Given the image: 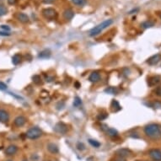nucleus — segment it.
Masks as SVG:
<instances>
[{
    "mask_svg": "<svg viewBox=\"0 0 161 161\" xmlns=\"http://www.w3.org/2000/svg\"><path fill=\"white\" fill-rule=\"evenodd\" d=\"M144 133L147 137L153 140H159L161 138V126L157 123H151L144 127Z\"/></svg>",
    "mask_w": 161,
    "mask_h": 161,
    "instance_id": "obj_1",
    "label": "nucleus"
},
{
    "mask_svg": "<svg viewBox=\"0 0 161 161\" xmlns=\"http://www.w3.org/2000/svg\"><path fill=\"white\" fill-rule=\"evenodd\" d=\"M112 23H113L112 20H106L105 21H103L102 23L99 24L98 26H96L89 31V35H90V36H96V35H100L104 30L108 28Z\"/></svg>",
    "mask_w": 161,
    "mask_h": 161,
    "instance_id": "obj_2",
    "label": "nucleus"
},
{
    "mask_svg": "<svg viewBox=\"0 0 161 161\" xmlns=\"http://www.w3.org/2000/svg\"><path fill=\"white\" fill-rule=\"evenodd\" d=\"M41 135H42V130L38 127H33L30 128L26 133V138L30 139H37L39 138H41Z\"/></svg>",
    "mask_w": 161,
    "mask_h": 161,
    "instance_id": "obj_3",
    "label": "nucleus"
},
{
    "mask_svg": "<svg viewBox=\"0 0 161 161\" xmlns=\"http://www.w3.org/2000/svg\"><path fill=\"white\" fill-rule=\"evenodd\" d=\"M42 15H43V16L46 20H55L58 17V13H57V11L54 9H52V8H47L43 9L42 10Z\"/></svg>",
    "mask_w": 161,
    "mask_h": 161,
    "instance_id": "obj_4",
    "label": "nucleus"
},
{
    "mask_svg": "<svg viewBox=\"0 0 161 161\" xmlns=\"http://www.w3.org/2000/svg\"><path fill=\"white\" fill-rule=\"evenodd\" d=\"M54 131L59 134H65L67 132V126L63 122H58L55 125Z\"/></svg>",
    "mask_w": 161,
    "mask_h": 161,
    "instance_id": "obj_5",
    "label": "nucleus"
},
{
    "mask_svg": "<svg viewBox=\"0 0 161 161\" xmlns=\"http://www.w3.org/2000/svg\"><path fill=\"white\" fill-rule=\"evenodd\" d=\"M148 154L155 161H161V151L159 149H151L149 150Z\"/></svg>",
    "mask_w": 161,
    "mask_h": 161,
    "instance_id": "obj_6",
    "label": "nucleus"
},
{
    "mask_svg": "<svg viewBox=\"0 0 161 161\" xmlns=\"http://www.w3.org/2000/svg\"><path fill=\"white\" fill-rule=\"evenodd\" d=\"M26 122V118L23 116H17L15 120H14V125L17 127H23Z\"/></svg>",
    "mask_w": 161,
    "mask_h": 161,
    "instance_id": "obj_7",
    "label": "nucleus"
},
{
    "mask_svg": "<svg viewBox=\"0 0 161 161\" xmlns=\"http://www.w3.org/2000/svg\"><path fill=\"white\" fill-rule=\"evenodd\" d=\"M116 153L121 158H126L132 154V151L128 148H120L116 152Z\"/></svg>",
    "mask_w": 161,
    "mask_h": 161,
    "instance_id": "obj_8",
    "label": "nucleus"
},
{
    "mask_svg": "<svg viewBox=\"0 0 161 161\" xmlns=\"http://www.w3.org/2000/svg\"><path fill=\"white\" fill-rule=\"evenodd\" d=\"M9 120V114L3 109H0V122L6 123Z\"/></svg>",
    "mask_w": 161,
    "mask_h": 161,
    "instance_id": "obj_9",
    "label": "nucleus"
},
{
    "mask_svg": "<svg viewBox=\"0 0 161 161\" xmlns=\"http://www.w3.org/2000/svg\"><path fill=\"white\" fill-rule=\"evenodd\" d=\"M89 80L91 83H97L100 80H101V74L97 71H95V72H92L89 77Z\"/></svg>",
    "mask_w": 161,
    "mask_h": 161,
    "instance_id": "obj_10",
    "label": "nucleus"
},
{
    "mask_svg": "<svg viewBox=\"0 0 161 161\" xmlns=\"http://www.w3.org/2000/svg\"><path fill=\"white\" fill-rule=\"evenodd\" d=\"M160 60H161V55L155 54V55L152 56L151 58H149L148 61H147V63H148L149 65H155V64L158 63Z\"/></svg>",
    "mask_w": 161,
    "mask_h": 161,
    "instance_id": "obj_11",
    "label": "nucleus"
},
{
    "mask_svg": "<svg viewBox=\"0 0 161 161\" xmlns=\"http://www.w3.org/2000/svg\"><path fill=\"white\" fill-rule=\"evenodd\" d=\"M17 151H18V147L16 145H9L8 148H6L5 153H6V155L11 156V155L15 154Z\"/></svg>",
    "mask_w": 161,
    "mask_h": 161,
    "instance_id": "obj_12",
    "label": "nucleus"
},
{
    "mask_svg": "<svg viewBox=\"0 0 161 161\" xmlns=\"http://www.w3.org/2000/svg\"><path fill=\"white\" fill-rule=\"evenodd\" d=\"M46 148H47V150L52 153H58L59 152V149H58V147L55 144H53V143H51V144H48L47 146H46Z\"/></svg>",
    "mask_w": 161,
    "mask_h": 161,
    "instance_id": "obj_13",
    "label": "nucleus"
},
{
    "mask_svg": "<svg viewBox=\"0 0 161 161\" xmlns=\"http://www.w3.org/2000/svg\"><path fill=\"white\" fill-rule=\"evenodd\" d=\"M110 108H112V112H119V110L121 109V106H120V104L119 102H118L116 100H112V104H110Z\"/></svg>",
    "mask_w": 161,
    "mask_h": 161,
    "instance_id": "obj_14",
    "label": "nucleus"
},
{
    "mask_svg": "<svg viewBox=\"0 0 161 161\" xmlns=\"http://www.w3.org/2000/svg\"><path fill=\"white\" fill-rule=\"evenodd\" d=\"M73 16H74V12L70 9H66L65 11L63 12V17H64V19L67 20H71L73 18Z\"/></svg>",
    "mask_w": 161,
    "mask_h": 161,
    "instance_id": "obj_15",
    "label": "nucleus"
},
{
    "mask_svg": "<svg viewBox=\"0 0 161 161\" xmlns=\"http://www.w3.org/2000/svg\"><path fill=\"white\" fill-rule=\"evenodd\" d=\"M17 19L19 20V21H20L21 23H28L29 22V17H28L27 15H26V14H23V13H20L18 14L17 15Z\"/></svg>",
    "mask_w": 161,
    "mask_h": 161,
    "instance_id": "obj_16",
    "label": "nucleus"
},
{
    "mask_svg": "<svg viewBox=\"0 0 161 161\" xmlns=\"http://www.w3.org/2000/svg\"><path fill=\"white\" fill-rule=\"evenodd\" d=\"M160 82V77L159 76H154V77H152L148 79V85L149 86H155Z\"/></svg>",
    "mask_w": 161,
    "mask_h": 161,
    "instance_id": "obj_17",
    "label": "nucleus"
},
{
    "mask_svg": "<svg viewBox=\"0 0 161 161\" xmlns=\"http://www.w3.org/2000/svg\"><path fill=\"white\" fill-rule=\"evenodd\" d=\"M50 57H51V52H50L49 50H43V51H41L38 54V58H42V59L48 58Z\"/></svg>",
    "mask_w": 161,
    "mask_h": 161,
    "instance_id": "obj_18",
    "label": "nucleus"
},
{
    "mask_svg": "<svg viewBox=\"0 0 161 161\" xmlns=\"http://www.w3.org/2000/svg\"><path fill=\"white\" fill-rule=\"evenodd\" d=\"M106 133L108 136H110V137L112 138H115V137H117L118 136V132L115 129V128H112V127H108V129H107L106 131Z\"/></svg>",
    "mask_w": 161,
    "mask_h": 161,
    "instance_id": "obj_19",
    "label": "nucleus"
},
{
    "mask_svg": "<svg viewBox=\"0 0 161 161\" xmlns=\"http://www.w3.org/2000/svg\"><path fill=\"white\" fill-rule=\"evenodd\" d=\"M105 92L110 95H117L118 89L116 87H108L105 89Z\"/></svg>",
    "mask_w": 161,
    "mask_h": 161,
    "instance_id": "obj_20",
    "label": "nucleus"
},
{
    "mask_svg": "<svg viewBox=\"0 0 161 161\" xmlns=\"http://www.w3.org/2000/svg\"><path fill=\"white\" fill-rule=\"evenodd\" d=\"M21 61V56L20 54H15L12 58V63L14 65H18Z\"/></svg>",
    "mask_w": 161,
    "mask_h": 161,
    "instance_id": "obj_21",
    "label": "nucleus"
},
{
    "mask_svg": "<svg viewBox=\"0 0 161 161\" xmlns=\"http://www.w3.org/2000/svg\"><path fill=\"white\" fill-rule=\"evenodd\" d=\"M89 143L94 148H99V147H101V144L98 141L94 140V139H89Z\"/></svg>",
    "mask_w": 161,
    "mask_h": 161,
    "instance_id": "obj_22",
    "label": "nucleus"
},
{
    "mask_svg": "<svg viewBox=\"0 0 161 161\" xmlns=\"http://www.w3.org/2000/svg\"><path fill=\"white\" fill-rule=\"evenodd\" d=\"M141 26L144 28V29H148V28L153 26V22H151V21H145V22H144L141 24Z\"/></svg>",
    "mask_w": 161,
    "mask_h": 161,
    "instance_id": "obj_23",
    "label": "nucleus"
},
{
    "mask_svg": "<svg viewBox=\"0 0 161 161\" xmlns=\"http://www.w3.org/2000/svg\"><path fill=\"white\" fill-rule=\"evenodd\" d=\"M82 105V101L81 99L78 97V96H76V97L74 98V101H73V106L75 107H79L80 106Z\"/></svg>",
    "mask_w": 161,
    "mask_h": 161,
    "instance_id": "obj_24",
    "label": "nucleus"
},
{
    "mask_svg": "<svg viewBox=\"0 0 161 161\" xmlns=\"http://www.w3.org/2000/svg\"><path fill=\"white\" fill-rule=\"evenodd\" d=\"M72 2L78 6H84L86 3V0H72Z\"/></svg>",
    "mask_w": 161,
    "mask_h": 161,
    "instance_id": "obj_25",
    "label": "nucleus"
},
{
    "mask_svg": "<svg viewBox=\"0 0 161 161\" xmlns=\"http://www.w3.org/2000/svg\"><path fill=\"white\" fill-rule=\"evenodd\" d=\"M32 79H33L34 83L36 84H40L41 83V78L39 75H34V76L32 77Z\"/></svg>",
    "mask_w": 161,
    "mask_h": 161,
    "instance_id": "obj_26",
    "label": "nucleus"
},
{
    "mask_svg": "<svg viewBox=\"0 0 161 161\" xmlns=\"http://www.w3.org/2000/svg\"><path fill=\"white\" fill-rule=\"evenodd\" d=\"M7 12H8V10H7L4 6H0V17L5 15Z\"/></svg>",
    "mask_w": 161,
    "mask_h": 161,
    "instance_id": "obj_27",
    "label": "nucleus"
},
{
    "mask_svg": "<svg viewBox=\"0 0 161 161\" xmlns=\"http://www.w3.org/2000/svg\"><path fill=\"white\" fill-rule=\"evenodd\" d=\"M107 117H108V114L103 113V114H100V115L98 116V117H97V119H98L99 121H103V120L106 119Z\"/></svg>",
    "mask_w": 161,
    "mask_h": 161,
    "instance_id": "obj_28",
    "label": "nucleus"
},
{
    "mask_svg": "<svg viewBox=\"0 0 161 161\" xmlns=\"http://www.w3.org/2000/svg\"><path fill=\"white\" fill-rule=\"evenodd\" d=\"M77 148L78 150H80V151H83V150L85 149V146L83 143H78L77 144Z\"/></svg>",
    "mask_w": 161,
    "mask_h": 161,
    "instance_id": "obj_29",
    "label": "nucleus"
},
{
    "mask_svg": "<svg viewBox=\"0 0 161 161\" xmlns=\"http://www.w3.org/2000/svg\"><path fill=\"white\" fill-rule=\"evenodd\" d=\"M8 86H7V84H4L3 82H0V90H6Z\"/></svg>",
    "mask_w": 161,
    "mask_h": 161,
    "instance_id": "obj_30",
    "label": "nucleus"
},
{
    "mask_svg": "<svg viewBox=\"0 0 161 161\" xmlns=\"http://www.w3.org/2000/svg\"><path fill=\"white\" fill-rule=\"evenodd\" d=\"M0 27H1V29H3L4 31L9 32L10 30V27L9 26H6V24H2V26H0Z\"/></svg>",
    "mask_w": 161,
    "mask_h": 161,
    "instance_id": "obj_31",
    "label": "nucleus"
},
{
    "mask_svg": "<svg viewBox=\"0 0 161 161\" xmlns=\"http://www.w3.org/2000/svg\"><path fill=\"white\" fill-rule=\"evenodd\" d=\"M10 35H11V33L8 31H0V35H2V36H9Z\"/></svg>",
    "mask_w": 161,
    "mask_h": 161,
    "instance_id": "obj_32",
    "label": "nucleus"
},
{
    "mask_svg": "<svg viewBox=\"0 0 161 161\" xmlns=\"http://www.w3.org/2000/svg\"><path fill=\"white\" fill-rule=\"evenodd\" d=\"M153 107H154V108H161V103L159 101H155L153 104Z\"/></svg>",
    "mask_w": 161,
    "mask_h": 161,
    "instance_id": "obj_33",
    "label": "nucleus"
},
{
    "mask_svg": "<svg viewBox=\"0 0 161 161\" xmlns=\"http://www.w3.org/2000/svg\"><path fill=\"white\" fill-rule=\"evenodd\" d=\"M156 94L159 96H161V87H159V88L156 89Z\"/></svg>",
    "mask_w": 161,
    "mask_h": 161,
    "instance_id": "obj_34",
    "label": "nucleus"
},
{
    "mask_svg": "<svg viewBox=\"0 0 161 161\" xmlns=\"http://www.w3.org/2000/svg\"><path fill=\"white\" fill-rule=\"evenodd\" d=\"M115 161H127L125 158H121V157H119L118 159H116Z\"/></svg>",
    "mask_w": 161,
    "mask_h": 161,
    "instance_id": "obj_35",
    "label": "nucleus"
},
{
    "mask_svg": "<svg viewBox=\"0 0 161 161\" xmlns=\"http://www.w3.org/2000/svg\"><path fill=\"white\" fill-rule=\"evenodd\" d=\"M42 1H43V3H51L54 1V0H42Z\"/></svg>",
    "mask_w": 161,
    "mask_h": 161,
    "instance_id": "obj_36",
    "label": "nucleus"
},
{
    "mask_svg": "<svg viewBox=\"0 0 161 161\" xmlns=\"http://www.w3.org/2000/svg\"><path fill=\"white\" fill-rule=\"evenodd\" d=\"M8 2L9 4H14V3H15V0H8Z\"/></svg>",
    "mask_w": 161,
    "mask_h": 161,
    "instance_id": "obj_37",
    "label": "nucleus"
},
{
    "mask_svg": "<svg viewBox=\"0 0 161 161\" xmlns=\"http://www.w3.org/2000/svg\"><path fill=\"white\" fill-rule=\"evenodd\" d=\"M75 87H76L77 89H78V88L80 87V84H79L78 82H76V83H75Z\"/></svg>",
    "mask_w": 161,
    "mask_h": 161,
    "instance_id": "obj_38",
    "label": "nucleus"
},
{
    "mask_svg": "<svg viewBox=\"0 0 161 161\" xmlns=\"http://www.w3.org/2000/svg\"><path fill=\"white\" fill-rule=\"evenodd\" d=\"M23 161H28V160H26V159H24V160H23Z\"/></svg>",
    "mask_w": 161,
    "mask_h": 161,
    "instance_id": "obj_39",
    "label": "nucleus"
},
{
    "mask_svg": "<svg viewBox=\"0 0 161 161\" xmlns=\"http://www.w3.org/2000/svg\"><path fill=\"white\" fill-rule=\"evenodd\" d=\"M7 161H12V160H7Z\"/></svg>",
    "mask_w": 161,
    "mask_h": 161,
    "instance_id": "obj_40",
    "label": "nucleus"
},
{
    "mask_svg": "<svg viewBox=\"0 0 161 161\" xmlns=\"http://www.w3.org/2000/svg\"><path fill=\"white\" fill-rule=\"evenodd\" d=\"M160 17H161V15H160Z\"/></svg>",
    "mask_w": 161,
    "mask_h": 161,
    "instance_id": "obj_41",
    "label": "nucleus"
}]
</instances>
